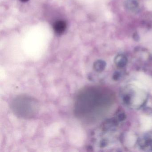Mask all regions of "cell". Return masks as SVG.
Masks as SVG:
<instances>
[{"instance_id":"2","label":"cell","mask_w":152,"mask_h":152,"mask_svg":"<svg viewBox=\"0 0 152 152\" xmlns=\"http://www.w3.org/2000/svg\"><path fill=\"white\" fill-rule=\"evenodd\" d=\"M124 5L127 10L132 13H136L139 9V4L137 0H126Z\"/></svg>"},{"instance_id":"6","label":"cell","mask_w":152,"mask_h":152,"mask_svg":"<svg viewBox=\"0 0 152 152\" xmlns=\"http://www.w3.org/2000/svg\"><path fill=\"white\" fill-rule=\"evenodd\" d=\"M20 1H22L23 2H26L27 1H29V0H20Z\"/></svg>"},{"instance_id":"1","label":"cell","mask_w":152,"mask_h":152,"mask_svg":"<svg viewBox=\"0 0 152 152\" xmlns=\"http://www.w3.org/2000/svg\"><path fill=\"white\" fill-rule=\"evenodd\" d=\"M39 105L37 100L28 96H19L14 99L11 104L13 113L18 117L31 119L36 115Z\"/></svg>"},{"instance_id":"5","label":"cell","mask_w":152,"mask_h":152,"mask_svg":"<svg viewBox=\"0 0 152 152\" xmlns=\"http://www.w3.org/2000/svg\"><path fill=\"white\" fill-rule=\"evenodd\" d=\"M104 62L101 60L97 61L95 64V67L97 70H102V68H104Z\"/></svg>"},{"instance_id":"3","label":"cell","mask_w":152,"mask_h":152,"mask_svg":"<svg viewBox=\"0 0 152 152\" xmlns=\"http://www.w3.org/2000/svg\"><path fill=\"white\" fill-rule=\"evenodd\" d=\"M66 28V24L64 21H58L53 25V29L55 33L58 35H60L64 34Z\"/></svg>"},{"instance_id":"4","label":"cell","mask_w":152,"mask_h":152,"mask_svg":"<svg viewBox=\"0 0 152 152\" xmlns=\"http://www.w3.org/2000/svg\"><path fill=\"white\" fill-rule=\"evenodd\" d=\"M127 61L126 57L123 55H118L115 57V63L120 66H124L127 63Z\"/></svg>"}]
</instances>
